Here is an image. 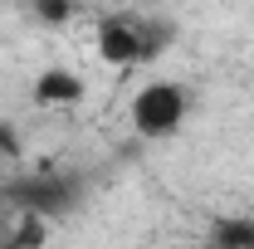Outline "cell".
Wrapping results in <instances>:
<instances>
[{
    "mask_svg": "<svg viewBox=\"0 0 254 249\" xmlns=\"http://www.w3.org/2000/svg\"><path fill=\"white\" fill-rule=\"evenodd\" d=\"M20 215H64V210H73L78 205V195H83V181L73 176V171H54V166H44V171H30V176H15L10 186L0 190Z\"/></svg>",
    "mask_w": 254,
    "mask_h": 249,
    "instance_id": "obj_1",
    "label": "cell"
},
{
    "mask_svg": "<svg viewBox=\"0 0 254 249\" xmlns=\"http://www.w3.org/2000/svg\"><path fill=\"white\" fill-rule=\"evenodd\" d=\"M127 113H132V127L142 137L161 142V137H176L181 132V123L190 113V93H186V83H176V78H152L147 88L132 93Z\"/></svg>",
    "mask_w": 254,
    "mask_h": 249,
    "instance_id": "obj_2",
    "label": "cell"
},
{
    "mask_svg": "<svg viewBox=\"0 0 254 249\" xmlns=\"http://www.w3.org/2000/svg\"><path fill=\"white\" fill-rule=\"evenodd\" d=\"M98 59L113 68H137L157 59V34L142 30L132 15H103L98 20Z\"/></svg>",
    "mask_w": 254,
    "mask_h": 249,
    "instance_id": "obj_3",
    "label": "cell"
},
{
    "mask_svg": "<svg viewBox=\"0 0 254 249\" xmlns=\"http://www.w3.org/2000/svg\"><path fill=\"white\" fill-rule=\"evenodd\" d=\"M83 93H88L83 78L68 73V68H44V73H34V83H30V103L34 108H78Z\"/></svg>",
    "mask_w": 254,
    "mask_h": 249,
    "instance_id": "obj_4",
    "label": "cell"
},
{
    "mask_svg": "<svg viewBox=\"0 0 254 249\" xmlns=\"http://www.w3.org/2000/svg\"><path fill=\"white\" fill-rule=\"evenodd\" d=\"M210 245L220 249H250L254 245V220L250 215H220L210 225Z\"/></svg>",
    "mask_w": 254,
    "mask_h": 249,
    "instance_id": "obj_5",
    "label": "cell"
},
{
    "mask_svg": "<svg viewBox=\"0 0 254 249\" xmlns=\"http://www.w3.org/2000/svg\"><path fill=\"white\" fill-rule=\"evenodd\" d=\"M34 15H39L44 25H64V20L73 15V0H34Z\"/></svg>",
    "mask_w": 254,
    "mask_h": 249,
    "instance_id": "obj_6",
    "label": "cell"
},
{
    "mask_svg": "<svg viewBox=\"0 0 254 249\" xmlns=\"http://www.w3.org/2000/svg\"><path fill=\"white\" fill-rule=\"evenodd\" d=\"M0 152H5V156H20V142H15L10 127H0Z\"/></svg>",
    "mask_w": 254,
    "mask_h": 249,
    "instance_id": "obj_7",
    "label": "cell"
}]
</instances>
